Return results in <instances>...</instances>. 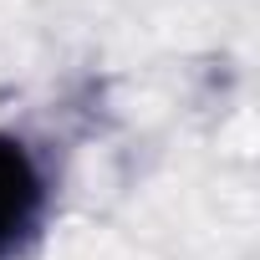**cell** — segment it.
Instances as JSON below:
<instances>
[{"label": "cell", "instance_id": "cell-1", "mask_svg": "<svg viewBox=\"0 0 260 260\" xmlns=\"http://www.w3.org/2000/svg\"><path fill=\"white\" fill-rule=\"evenodd\" d=\"M41 214V174L26 143L0 138V255H11Z\"/></svg>", "mask_w": 260, "mask_h": 260}]
</instances>
